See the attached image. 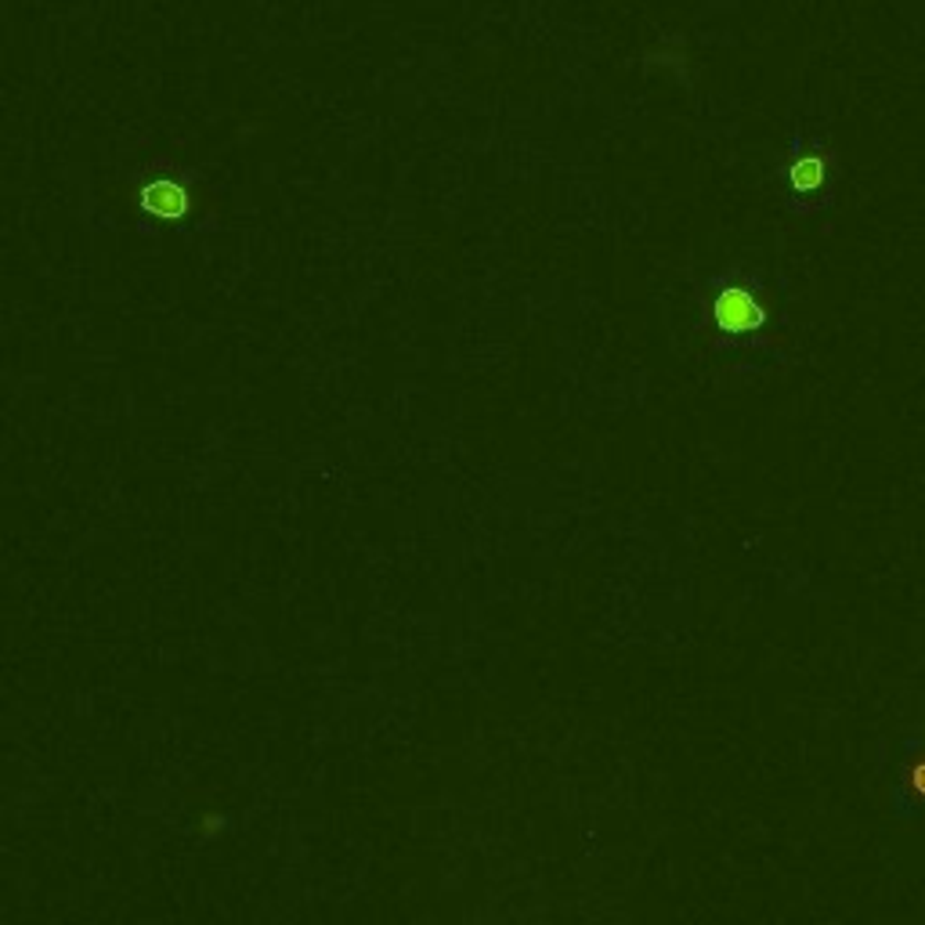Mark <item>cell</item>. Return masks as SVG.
<instances>
[{"label": "cell", "instance_id": "obj_1", "mask_svg": "<svg viewBox=\"0 0 925 925\" xmlns=\"http://www.w3.org/2000/svg\"><path fill=\"white\" fill-rule=\"evenodd\" d=\"M716 315H720L723 330H752V325L763 322V311L760 304L752 301L749 290H723L720 301H716Z\"/></svg>", "mask_w": 925, "mask_h": 925}, {"label": "cell", "instance_id": "obj_2", "mask_svg": "<svg viewBox=\"0 0 925 925\" xmlns=\"http://www.w3.org/2000/svg\"><path fill=\"white\" fill-rule=\"evenodd\" d=\"M141 203H146V211L160 214V217H181L185 214V189L174 185V181H155L146 192H141Z\"/></svg>", "mask_w": 925, "mask_h": 925}, {"label": "cell", "instance_id": "obj_4", "mask_svg": "<svg viewBox=\"0 0 925 925\" xmlns=\"http://www.w3.org/2000/svg\"><path fill=\"white\" fill-rule=\"evenodd\" d=\"M911 785H915L922 796H925V763H918L915 766V774H911Z\"/></svg>", "mask_w": 925, "mask_h": 925}, {"label": "cell", "instance_id": "obj_3", "mask_svg": "<svg viewBox=\"0 0 925 925\" xmlns=\"http://www.w3.org/2000/svg\"><path fill=\"white\" fill-rule=\"evenodd\" d=\"M825 181V163L820 160H799L792 166V185L796 189H817Z\"/></svg>", "mask_w": 925, "mask_h": 925}]
</instances>
